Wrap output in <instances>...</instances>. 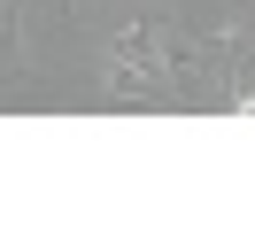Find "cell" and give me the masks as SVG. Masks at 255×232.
<instances>
[{
  "instance_id": "1",
  "label": "cell",
  "mask_w": 255,
  "mask_h": 232,
  "mask_svg": "<svg viewBox=\"0 0 255 232\" xmlns=\"http://www.w3.org/2000/svg\"><path fill=\"white\" fill-rule=\"evenodd\" d=\"M101 93L124 108H155L170 101V70L162 62H124V54H101Z\"/></svg>"
}]
</instances>
